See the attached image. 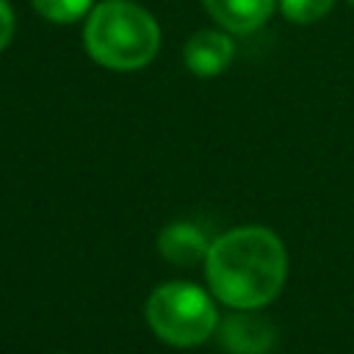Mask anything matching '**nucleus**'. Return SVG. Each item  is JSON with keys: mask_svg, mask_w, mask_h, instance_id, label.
Here are the masks:
<instances>
[{"mask_svg": "<svg viewBox=\"0 0 354 354\" xmlns=\"http://www.w3.org/2000/svg\"><path fill=\"white\" fill-rule=\"evenodd\" d=\"M235 55V47H232V39L227 30H213V28H205V30H196L185 50H183V61L185 66L199 75V77H216L221 75L230 61Z\"/></svg>", "mask_w": 354, "mask_h": 354, "instance_id": "5", "label": "nucleus"}, {"mask_svg": "<svg viewBox=\"0 0 354 354\" xmlns=\"http://www.w3.org/2000/svg\"><path fill=\"white\" fill-rule=\"evenodd\" d=\"M210 241L202 227L191 221H171L158 235V252L174 266H196L205 263Z\"/></svg>", "mask_w": 354, "mask_h": 354, "instance_id": "7", "label": "nucleus"}, {"mask_svg": "<svg viewBox=\"0 0 354 354\" xmlns=\"http://www.w3.org/2000/svg\"><path fill=\"white\" fill-rule=\"evenodd\" d=\"M14 36V8L8 0H0V53L11 44Z\"/></svg>", "mask_w": 354, "mask_h": 354, "instance_id": "10", "label": "nucleus"}, {"mask_svg": "<svg viewBox=\"0 0 354 354\" xmlns=\"http://www.w3.org/2000/svg\"><path fill=\"white\" fill-rule=\"evenodd\" d=\"M83 44L100 66L136 72L158 55L160 28L155 17L133 0H102L86 17Z\"/></svg>", "mask_w": 354, "mask_h": 354, "instance_id": "2", "label": "nucleus"}, {"mask_svg": "<svg viewBox=\"0 0 354 354\" xmlns=\"http://www.w3.org/2000/svg\"><path fill=\"white\" fill-rule=\"evenodd\" d=\"M36 14L55 25H69L91 14L94 0H30Z\"/></svg>", "mask_w": 354, "mask_h": 354, "instance_id": "8", "label": "nucleus"}, {"mask_svg": "<svg viewBox=\"0 0 354 354\" xmlns=\"http://www.w3.org/2000/svg\"><path fill=\"white\" fill-rule=\"evenodd\" d=\"M218 340L230 354H268L277 335L266 318L252 315V310H235L218 324Z\"/></svg>", "mask_w": 354, "mask_h": 354, "instance_id": "4", "label": "nucleus"}, {"mask_svg": "<svg viewBox=\"0 0 354 354\" xmlns=\"http://www.w3.org/2000/svg\"><path fill=\"white\" fill-rule=\"evenodd\" d=\"M202 6L227 33H252L268 22L277 0H202Z\"/></svg>", "mask_w": 354, "mask_h": 354, "instance_id": "6", "label": "nucleus"}, {"mask_svg": "<svg viewBox=\"0 0 354 354\" xmlns=\"http://www.w3.org/2000/svg\"><path fill=\"white\" fill-rule=\"evenodd\" d=\"M149 329L169 346L191 348L218 329V313L207 290L194 282L158 285L144 307Z\"/></svg>", "mask_w": 354, "mask_h": 354, "instance_id": "3", "label": "nucleus"}, {"mask_svg": "<svg viewBox=\"0 0 354 354\" xmlns=\"http://www.w3.org/2000/svg\"><path fill=\"white\" fill-rule=\"evenodd\" d=\"M277 3H279L282 17L290 19V22H296V25L318 22L335 6V0H277Z\"/></svg>", "mask_w": 354, "mask_h": 354, "instance_id": "9", "label": "nucleus"}, {"mask_svg": "<svg viewBox=\"0 0 354 354\" xmlns=\"http://www.w3.org/2000/svg\"><path fill=\"white\" fill-rule=\"evenodd\" d=\"M288 277V252L268 227H235L205 254L210 293L232 310H260L279 296Z\"/></svg>", "mask_w": 354, "mask_h": 354, "instance_id": "1", "label": "nucleus"}, {"mask_svg": "<svg viewBox=\"0 0 354 354\" xmlns=\"http://www.w3.org/2000/svg\"><path fill=\"white\" fill-rule=\"evenodd\" d=\"M348 3H351V6H354V0H348Z\"/></svg>", "mask_w": 354, "mask_h": 354, "instance_id": "11", "label": "nucleus"}]
</instances>
